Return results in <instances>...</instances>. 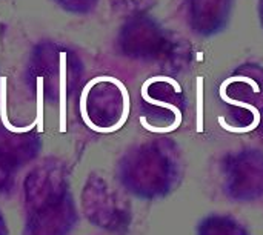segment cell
I'll return each mask as SVG.
<instances>
[{
  "instance_id": "obj_1",
  "label": "cell",
  "mask_w": 263,
  "mask_h": 235,
  "mask_svg": "<svg viewBox=\"0 0 263 235\" xmlns=\"http://www.w3.org/2000/svg\"><path fill=\"white\" fill-rule=\"evenodd\" d=\"M222 103L230 109L225 129L254 132L263 129V69L247 65L222 82L219 88Z\"/></svg>"
},
{
  "instance_id": "obj_2",
  "label": "cell",
  "mask_w": 263,
  "mask_h": 235,
  "mask_svg": "<svg viewBox=\"0 0 263 235\" xmlns=\"http://www.w3.org/2000/svg\"><path fill=\"white\" fill-rule=\"evenodd\" d=\"M143 114L140 125L156 134L176 131L183 122V91L180 83L170 75H154L143 82L140 88Z\"/></svg>"
},
{
  "instance_id": "obj_3",
  "label": "cell",
  "mask_w": 263,
  "mask_h": 235,
  "mask_svg": "<svg viewBox=\"0 0 263 235\" xmlns=\"http://www.w3.org/2000/svg\"><path fill=\"white\" fill-rule=\"evenodd\" d=\"M177 179V162L166 143L145 146L131 168V182L136 192L145 197L166 194Z\"/></svg>"
},
{
  "instance_id": "obj_4",
  "label": "cell",
  "mask_w": 263,
  "mask_h": 235,
  "mask_svg": "<svg viewBox=\"0 0 263 235\" xmlns=\"http://www.w3.org/2000/svg\"><path fill=\"white\" fill-rule=\"evenodd\" d=\"M227 192L239 202H251L263 195V154L242 151L228 159L225 165Z\"/></svg>"
},
{
  "instance_id": "obj_5",
  "label": "cell",
  "mask_w": 263,
  "mask_h": 235,
  "mask_svg": "<svg viewBox=\"0 0 263 235\" xmlns=\"http://www.w3.org/2000/svg\"><path fill=\"white\" fill-rule=\"evenodd\" d=\"M231 0H191V23L199 34H213L228 20Z\"/></svg>"
},
{
  "instance_id": "obj_6",
  "label": "cell",
  "mask_w": 263,
  "mask_h": 235,
  "mask_svg": "<svg viewBox=\"0 0 263 235\" xmlns=\"http://www.w3.org/2000/svg\"><path fill=\"white\" fill-rule=\"evenodd\" d=\"M199 235H247V232L231 219L210 217L200 225Z\"/></svg>"
},
{
  "instance_id": "obj_7",
  "label": "cell",
  "mask_w": 263,
  "mask_h": 235,
  "mask_svg": "<svg viewBox=\"0 0 263 235\" xmlns=\"http://www.w3.org/2000/svg\"><path fill=\"white\" fill-rule=\"evenodd\" d=\"M60 123L59 131H66V52H60Z\"/></svg>"
},
{
  "instance_id": "obj_8",
  "label": "cell",
  "mask_w": 263,
  "mask_h": 235,
  "mask_svg": "<svg viewBox=\"0 0 263 235\" xmlns=\"http://www.w3.org/2000/svg\"><path fill=\"white\" fill-rule=\"evenodd\" d=\"M0 115H2V123L3 126L11 131V132H15V134H23V132H28L31 131L32 128H37L35 125V120L25 126V128H17V126H12L8 120V111H6V77H0Z\"/></svg>"
},
{
  "instance_id": "obj_9",
  "label": "cell",
  "mask_w": 263,
  "mask_h": 235,
  "mask_svg": "<svg viewBox=\"0 0 263 235\" xmlns=\"http://www.w3.org/2000/svg\"><path fill=\"white\" fill-rule=\"evenodd\" d=\"M37 131L43 132V77L37 79V114H35Z\"/></svg>"
},
{
  "instance_id": "obj_10",
  "label": "cell",
  "mask_w": 263,
  "mask_h": 235,
  "mask_svg": "<svg viewBox=\"0 0 263 235\" xmlns=\"http://www.w3.org/2000/svg\"><path fill=\"white\" fill-rule=\"evenodd\" d=\"M260 17H262V25H263V0L260 3Z\"/></svg>"
}]
</instances>
